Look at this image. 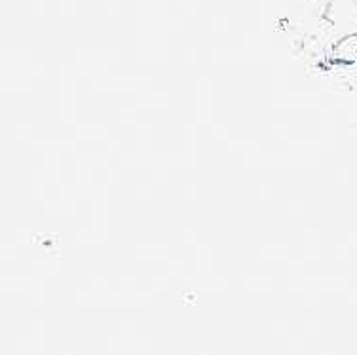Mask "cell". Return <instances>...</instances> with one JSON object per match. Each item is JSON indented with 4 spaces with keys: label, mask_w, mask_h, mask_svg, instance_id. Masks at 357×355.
I'll use <instances>...</instances> for the list:
<instances>
[{
    "label": "cell",
    "mask_w": 357,
    "mask_h": 355,
    "mask_svg": "<svg viewBox=\"0 0 357 355\" xmlns=\"http://www.w3.org/2000/svg\"><path fill=\"white\" fill-rule=\"evenodd\" d=\"M325 21L333 44L357 34V0H327Z\"/></svg>",
    "instance_id": "6da1fadb"
},
{
    "label": "cell",
    "mask_w": 357,
    "mask_h": 355,
    "mask_svg": "<svg viewBox=\"0 0 357 355\" xmlns=\"http://www.w3.org/2000/svg\"><path fill=\"white\" fill-rule=\"evenodd\" d=\"M335 57L340 61H357V34H351L335 46Z\"/></svg>",
    "instance_id": "7a4b0ae2"
}]
</instances>
